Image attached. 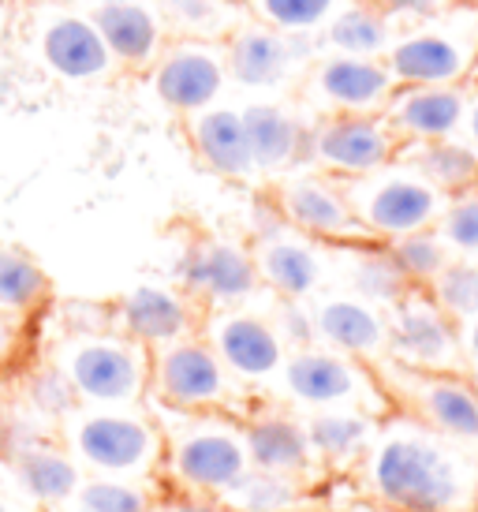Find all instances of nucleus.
Returning a JSON list of instances; mask_svg holds the SVG:
<instances>
[{"label": "nucleus", "instance_id": "1", "mask_svg": "<svg viewBox=\"0 0 478 512\" xmlns=\"http://www.w3.org/2000/svg\"><path fill=\"white\" fill-rule=\"evenodd\" d=\"M366 490L385 512H475L478 471L464 445L419 419L374 434L363 456Z\"/></svg>", "mask_w": 478, "mask_h": 512}, {"label": "nucleus", "instance_id": "2", "mask_svg": "<svg viewBox=\"0 0 478 512\" xmlns=\"http://www.w3.org/2000/svg\"><path fill=\"white\" fill-rule=\"evenodd\" d=\"M53 367L90 408H135L150 389V348L113 326L71 329L53 348Z\"/></svg>", "mask_w": 478, "mask_h": 512}, {"label": "nucleus", "instance_id": "3", "mask_svg": "<svg viewBox=\"0 0 478 512\" xmlns=\"http://www.w3.org/2000/svg\"><path fill=\"white\" fill-rule=\"evenodd\" d=\"M161 468L180 494L221 498L251 468L243 427L225 412H172L161 427Z\"/></svg>", "mask_w": 478, "mask_h": 512}, {"label": "nucleus", "instance_id": "4", "mask_svg": "<svg viewBox=\"0 0 478 512\" xmlns=\"http://www.w3.org/2000/svg\"><path fill=\"white\" fill-rule=\"evenodd\" d=\"M385 64L396 86H467L478 64V4L464 0L449 12L411 23L396 34Z\"/></svg>", "mask_w": 478, "mask_h": 512}, {"label": "nucleus", "instance_id": "5", "mask_svg": "<svg viewBox=\"0 0 478 512\" xmlns=\"http://www.w3.org/2000/svg\"><path fill=\"white\" fill-rule=\"evenodd\" d=\"M64 438L79 468L98 471L105 479L142 483L161 468V427L139 408L79 404L64 419Z\"/></svg>", "mask_w": 478, "mask_h": 512}, {"label": "nucleus", "instance_id": "6", "mask_svg": "<svg viewBox=\"0 0 478 512\" xmlns=\"http://www.w3.org/2000/svg\"><path fill=\"white\" fill-rule=\"evenodd\" d=\"M340 184L348 191V202H352L359 225L366 228V236L378 243H393L400 236L434 228L449 202V195L426 184L400 157L370 176H355V180H340Z\"/></svg>", "mask_w": 478, "mask_h": 512}, {"label": "nucleus", "instance_id": "7", "mask_svg": "<svg viewBox=\"0 0 478 512\" xmlns=\"http://www.w3.org/2000/svg\"><path fill=\"white\" fill-rule=\"evenodd\" d=\"M169 412H232L243 397V385L228 374L221 356L206 337L187 333L150 352V389Z\"/></svg>", "mask_w": 478, "mask_h": 512}, {"label": "nucleus", "instance_id": "8", "mask_svg": "<svg viewBox=\"0 0 478 512\" xmlns=\"http://www.w3.org/2000/svg\"><path fill=\"white\" fill-rule=\"evenodd\" d=\"M400 139L381 113H337L314 116L307 139V161L333 180H355L393 165Z\"/></svg>", "mask_w": 478, "mask_h": 512}, {"label": "nucleus", "instance_id": "9", "mask_svg": "<svg viewBox=\"0 0 478 512\" xmlns=\"http://www.w3.org/2000/svg\"><path fill=\"white\" fill-rule=\"evenodd\" d=\"M318 38H299L273 30L258 19H247L243 27L225 42L228 83L243 86L251 94L284 90L292 83H303L307 68L318 60Z\"/></svg>", "mask_w": 478, "mask_h": 512}, {"label": "nucleus", "instance_id": "10", "mask_svg": "<svg viewBox=\"0 0 478 512\" xmlns=\"http://www.w3.org/2000/svg\"><path fill=\"white\" fill-rule=\"evenodd\" d=\"M284 393L310 408V412H325V408H359L370 412L378 404V382L370 378V370L352 356H340L325 344H310L299 352H288L281 367Z\"/></svg>", "mask_w": 478, "mask_h": 512}, {"label": "nucleus", "instance_id": "11", "mask_svg": "<svg viewBox=\"0 0 478 512\" xmlns=\"http://www.w3.org/2000/svg\"><path fill=\"white\" fill-rule=\"evenodd\" d=\"M273 210L281 214L284 225H292L310 240L340 243V247L378 243L370 240L366 228L359 225L344 184L325 176V172H288V176H281V184L273 187Z\"/></svg>", "mask_w": 478, "mask_h": 512}, {"label": "nucleus", "instance_id": "12", "mask_svg": "<svg viewBox=\"0 0 478 512\" xmlns=\"http://www.w3.org/2000/svg\"><path fill=\"white\" fill-rule=\"evenodd\" d=\"M396 79L385 57H344L318 53L303 75V105L318 116L385 113Z\"/></svg>", "mask_w": 478, "mask_h": 512}, {"label": "nucleus", "instance_id": "13", "mask_svg": "<svg viewBox=\"0 0 478 512\" xmlns=\"http://www.w3.org/2000/svg\"><path fill=\"white\" fill-rule=\"evenodd\" d=\"M389 359L411 370H467L460 326L426 288H408L389 307Z\"/></svg>", "mask_w": 478, "mask_h": 512}, {"label": "nucleus", "instance_id": "14", "mask_svg": "<svg viewBox=\"0 0 478 512\" xmlns=\"http://www.w3.org/2000/svg\"><path fill=\"white\" fill-rule=\"evenodd\" d=\"M393 389L411 419L456 445H478V393L467 370H411L393 363Z\"/></svg>", "mask_w": 478, "mask_h": 512}, {"label": "nucleus", "instance_id": "15", "mask_svg": "<svg viewBox=\"0 0 478 512\" xmlns=\"http://www.w3.org/2000/svg\"><path fill=\"white\" fill-rule=\"evenodd\" d=\"M150 83L157 98L180 116H195L210 105H221L228 86L225 42L172 38L150 68Z\"/></svg>", "mask_w": 478, "mask_h": 512}, {"label": "nucleus", "instance_id": "16", "mask_svg": "<svg viewBox=\"0 0 478 512\" xmlns=\"http://www.w3.org/2000/svg\"><path fill=\"white\" fill-rule=\"evenodd\" d=\"M180 288L195 303L221 311V307H247L258 296L262 277L247 243L206 236L187 247L180 262Z\"/></svg>", "mask_w": 478, "mask_h": 512}, {"label": "nucleus", "instance_id": "17", "mask_svg": "<svg viewBox=\"0 0 478 512\" xmlns=\"http://www.w3.org/2000/svg\"><path fill=\"white\" fill-rule=\"evenodd\" d=\"M210 348L221 356L228 374L239 385H258L277 378L284 367L288 348L277 337L269 314H258L254 307H221L206 314V333Z\"/></svg>", "mask_w": 478, "mask_h": 512}, {"label": "nucleus", "instance_id": "18", "mask_svg": "<svg viewBox=\"0 0 478 512\" xmlns=\"http://www.w3.org/2000/svg\"><path fill=\"white\" fill-rule=\"evenodd\" d=\"M0 445H8L4 464H8V483L19 494L23 505H38V509H64L83 486V468L79 460L68 453V445L42 438V434H27V438H12L4 434Z\"/></svg>", "mask_w": 478, "mask_h": 512}, {"label": "nucleus", "instance_id": "19", "mask_svg": "<svg viewBox=\"0 0 478 512\" xmlns=\"http://www.w3.org/2000/svg\"><path fill=\"white\" fill-rule=\"evenodd\" d=\"M34 45L45 68L68 83H94L116 68L94 15L71 12V8H49L38 15Z\"/></svg>", "mask_w": 478, "mask_h": 512}, {"label": "nucleus", "instance_id": "20", "mask_svg": "<svg viewBox=\"0 0 478 512\" xmlns=\"http://www.w3.org/2000/svg\"><path fill=\"white\" fill-rule=\"evenodd\" d=\"M251 255L262 288H269L277 299H310L325 281V258L318 251V240L284 225L277 210H269V225L258 228Z\"/></svg>", "mask_w": 478, "mask_h": 512}, {"label": "nucleus", "instance_id": "21", "mask_svg": "<svg viewBox=\"0 0 478 512\" xmlns=\"http://www.w3.org/2000/svg\"><path fill=\"white\" fill-rule=\"evenodd\" d=\"M310 311H314L318 344H325V348L359 359V363H374V359L389 356V314L374 303H366L363 296L333 292V296L318 299Z\"/></svg>", "mask_w": 478, "mask_h": 512}, {"label": "nucleus", "instance_id": "22", "mask_svg": "<svg viewBox=\"0 0 478 512\" xmlns=\"http://www.w3.org/2000/svg\"><path fill=\"white\" fill-rule=\"evenodd\" d=\"M243 131H247V146H251L254 169L258 176H288L296 165L307 161V139L310 120L296 113L284 101H247L243 109Z\"/></svg>", "mask_w": 478, "mask_h": 512}, {"label": "nucleus", "instance_id": "23", "mask_svg": "<svg viewBox=\"0 0 478 512\" xmlns=\"http://www.w3.org/2000/svg\"><path fill=\"white\" fill-rule=\"evenodd\" d=\"M467 113V86H396L385 120L400 143L456 139Z\"/></svg>", "mask_w": 478, "mask_h": 512}, {"label": "nucleus", "instance_id": "24", "mask_svg": "<svg viewBox=\"0 0 478 512\" xmlns=\"http://www.w3.org/2000/svg\"><path fill=\"white\" fill-rule=\"evenodd\" d=\"M195 299L187 292L165 285H142L127 292L113 307V329L124 337L146 344L150 352L169 341H180L187 333H195Z\"/></svg>", "mask_w": 478, "mask_h": 512}, {"label": "nucleus", "instance_id": "25", "mask_svg": "<svg viewBox=\"0 0 478 512\" xmlns=\"http://www.w3.org/2000/svg\"><path fill=\"white\" fill-rule=\"evenodd\" d=\"M94 23H98L101 38L109 45V53L120 68L131 72H150L154 60L165 49V19L157 0H120V4H101L94 8Z\"/></svg>", "mask_w": 478, "mask_h": 512}, {"label": "nucleus", "instance_id": "26", "mask_svg": "<svg viewBox=\"0 0 478 512\" xmlns=\"http://www.w3.org/2000/svg\"><path fill=\"white\" fill-rule=\"evenodd\" d=\"M187 139L195 146L198 161L217 176L236 180V184H247L258 176L247 131H243V116L232 105H210L202 113L187 116Z\"/></svg>", "mask_w": 478, "mask_h": 512}, {"label": "nucleus", "instance_id": "27", "mask_svg": "<svg viewBox=\"0 0 478 512\" xmlns=\"http://www.w3.org/2000/svg\"><path fill=\"white\" fill-rule=\"evenodd\" d=\"M243 441H247V456L251 468L273 471L284 479H307L310 468L318 464L314 449H310L307 427L284 412H262L243 423Z\"/></svg>", "mask_w": 478, "mask_h": 512}, {"label": "nucleus", "instance_id": "28", "mask_svg": "<svg viewBox=\"0 0 478 512\" xmlns=\"http://www.w3.org/2000/svg\"><path fill=\"white\" fill-rule=\"evenodd\" d=\"M393 38V15L378 0H344L318 34V49L344 57H385Z\"/></svg>", "mask_w": 478, "mask_h": 512}, {"label": "nucleus", "instance_id": "29", "mask_svg": "<svg viewBox=\"0 0 478 512\" xmlns=\"http://www.w3.org/2000/svg\"><path fill=\"white\" fill-rule=\"evenodd\" d=\"M303 427H307L314 460H322V464H352L366 456L370 441L378 434L374 419L359 408H325V412L303 419Z\"/></svg>", "mask_w": 478, "mask_h": 512}, {"label": "nucleus", "instance_id": "30", "mask_svg": "<svg viewBox=\"0 0 478 512\" xmlns=\"http://www.w3.org/2000/svg\"><path fill=\"white\" fill-rule=\"evenodd\" d=\"M157 8L176 38L195 42H228L251 19L247 0H157Z\"/></svg>", "mask_w": 478, "mask_h": 512}, {"label": "nucleus", "instance_id": "31", "mask_svg": "<svg viewBox=\"0 0 478 512\" xmlns=\"http://www.w3.org/2000/svg\"><path fill=\"white\" fill-rule=\"evenodd\" d=\"M400 161L419 172L426 184L441 195H460L478 184V154L460 139H437V143H404Z\"/></svg>", "mask_w": 478, "mask_h": 512}, {"label": "nucleus", "instance_id": "32", "mask_svg": "<svg viewBox=\"0 0 478 512\" xmlns=\"http://www.w3.org/2000/svg\"><path fill=\"white\" fill-rule=\"evenodd\" d=\"M348 258H352V270H348L352 292L381 311H389L411 288L385 243H355V247H348Z\"/></svg>", "mask_w": 478, "mask_h": 512}, {"label": "nucleus", "instance_id": "33", "mask_svg": "<svg viewBox=\"0 0 478 512\" xmlns=\"http://www.w3.org/2000/svg\"><path fill=\"white\" fill-rule=\"evenodd\" d=\"M299 498H303L299 479H284V475H273V471L262 468H247L221 494V501L232 512H292Z\"/></svg>", "mask_w": 478, "mask_h": 512}, {"label": "nucleus", "instance_id": "34", "mask_svg": "<svg viewBox=\"0 0 478 512\" xmlns=\"http://www.w3.org/2000/svg\"><path fill=\"white\" fill-rule=\"evenodd\" d=\"M49 299V277L30 255L0 247V311L23 318Z\"/></svg>", "mask_w": 478, "mask_h": 512}, {"label": "nucleus", "instance_id": "35", "mask_svg": "<svg viewBox=\"0 0 478 512\" xmlns=\"http://www.w3.org/2000/svg\"><path fill=\"white\" fill-rule=\"evenodd\" d=\"M340 4L344 0H247V12H251V19L273 30L299 34V38H318Z\"/></svg>", "mask_w": 478, "mask_h": 512}, {"label": "nucleus", "instance_id": "36", "mask_svg": "<svg viewBox=\"0 0 478 512\" xmlns=\"http://www.w3.org/2000/svg\"><path fill=\"white\" fill-rule=\"evenodd\" d=\"M385 247H389V255L400 266V273L408 277L411 288H430L437 273L452 262V251L437 236V228H422V232L400 236V240L385 243Z\"/></svg>", "mask_w": 478, "mask_h": 512}, {"label": "nucleus", "instance_id": "37", "mask_svg": "<svg viewBox=\"0 0 478 512\" xmlns=\"http://www.w3.org/2000/svg\"><path fill=\"white\" fill-rule=\"evenodd\" d=\"M426 292L456 326L471 322L478 314V258H452Z\"/></svg>", "mask_w": 478, "mask_h": 512}, {"label": "nucleus", "instance_id": "38", "mask_svg": "<svg viewBox=\"0 0 478 512\" xmlns=\"http://www.w3.org/2000/svg\"><path fill=\"white\" fill-rule=\"evenodd\" d=\"M71 512H154V498L142 483L131 479H86L71 498Z\"/></svg>", "mask_w": 478, "mask_h": 512}, {"label": "nucleus", "instance_id": "39", "mask_svg": "<svg viewBox=\"0 0 478 512\" xmlns=\"http://www.w3.org/2000/svg\"><path fill=\"white\" fill-rule=\"evenodd\" d=\"M434 228L452 258H478V184L460 195H449Z\"/></svg>", "mask_w": 478, "mask_h": 512}, {"label": "nucleus", "instance_id": "40", "mask_svg": "<svg viewBox=\"0 0 478 512\" xmlns=\"http://www.w3.org/2000/svg\"><path fill=\"white\" fill-rule=\"evenodd\" d=\"M27 400H30V408H34V412H42L45 419H57V423H64V419L79 408L75 389H71L68 378H64L53 363H49V367H42L34 378H30Z\"/></svg>", "mask_w": 478, "mask_h": 512}, {"label": "nucleus", "instance_id": "41", "mask_svg": "<svg viewBox=\"0 0 478 512\" xmlns=\"http://www.w3.org/2000/svg\"><path fill=\"white\" fill-rule=\"evenodd\" d=\"M269 322L277 329V337L284 341V348H310L318 344V329H314V311L307 307V299H277V307L269 314Z\"/></svg>", "mask_w": 478, "mask_h": 512}, {"label": "nucleus", "instance_id": "42", "mask_svg": "<svg viewBox=\"0 0 478 512\" xmlns=\"http://www.w3.org/2000/svg\"><path fill=\"white\" fill-rule=\"evenodd\" d=\"M154 512H232L221 498H202V494H172L161 505L154 501Z\"/></svg>", "mask_w": 478, "mask_h": 512}, {"label": "nucleus", "instance_id": "43", "mask_svg": "<svg viewBox=\"0 0 478 512\" xmlns=\"http://www.w3.org/2000/svg\"><path fill=\"white\" fill-rule=\"evenodd\" d=\"M460 143H467L478 154V86H467V113L464 124H460Z\"/></svg>", "mask_w": 478, "mask_h": 512}, {"label": "nucleus", "instance_id": "44", "mask_svg": "<svg viewBox=\"0 0 478 512\" xmlns=\"http://www.w3.org/2000/svg\"><path fill=\"white\" fill-rule=\"evenodd\" d=\"M15 341H19V318H12V314L0 311V367L12 359Z\"/></svg>", "mask_w": 478, "mask_h": 512}, {"label": "nucleus", "instance_id": "45", "mask_svg": "<svg viewBox=\"0 0 478 512\" xmlns=\"http://www.w3.org/2000/svg\"><path fill=\"white\" fill-rule=\"evenodd\" d=\"M460 348H464V367L478 370V314L460 326Z\"/></svg>", "mask_w": 478, "mask_h": 512}, {"label": "nucleus", "instance_id": "46", "mask_svg": "<svg viewBox=\"0 0 478 512\" xmlns=\"http://www.w3.org/2000/svg\"><path fill=\"white\" fill-rule=\"evenodd\" d=\"M0 512H23L19 494H15L12 486H4V479H0Z\"/></svg>", "mask_w": 478, "mask_h": 512}, {"label": "nucleus", "instance_id": "47", "mask_svg": "<svg viewBox=\"0 0 478 512\" xmlns=\"http://www.w3.org/2000/svg\"><path fill=\"white\" fill-rule=\"evenodd\" d=\"M4 430H8V412H4V400H0V441H4Z\"/></svg>", "mask_w": 478, "mask_h": 512}, {"label": "nucleus", "instance_id": "48", "mask_svg": "<svg viewBox=\"0 0 478 512\" xmlns=\"http://www.w3.org/2000/svg\"><path fill=\"white\" fill-rule=\"evenodd\" d=\"M471 374V382H475V393H478V370H467Z\"/></svg>", "mask_w": 478, "mask_h": 512}, {"label": "nucleus", "instance_id": "49", "mask_svg": "<svg viewBox=\"0 0 478 512\" xmlns=\"http://www.w3.org/2000/svg\"><path fill=\"white\" fill-rule=\"evenodd\" d=\"M101 4H120V0H94V8H101Z\"/></svg>", "mask_w": 478, "mask_h": 512}, {"label": "nucleus", "instance_id": "50", "mask_svg": "<svg viewBox=\"0 0 478 512\" xmlns=\"http://www.w3.org/2000/svg\"><path fill=\"white\" fill-rule=\"evenodd\" d=\"M467 86H478V64H475V75H471V83Z\"/></svg>", "mask_w": 478, "mask_h": 512}, {"label": "nucleus", "instance_id": "51", "mask_svg": "<svg viewBox=\"0 0 478 512\" xmlns=\"http://www.w3.org/2000/svg\"><path fill=\"white\" fill-rule=\"evenodd\" d=\"M471 4H478V0H471Z\"/></svg>", "mask_w": 478, "mask_h": 512}]
</instances>
